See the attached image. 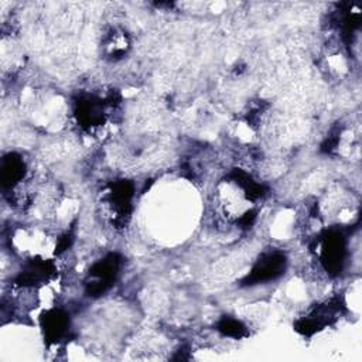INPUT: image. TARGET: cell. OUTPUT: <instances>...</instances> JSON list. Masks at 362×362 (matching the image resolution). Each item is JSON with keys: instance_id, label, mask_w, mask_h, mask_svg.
Segmentation results:
<instances>
[{"instance_id": "obj_1", "label": "cell", "mask_w": 362, "mask_h": 362, "mask_svg": "<svg viewBox=\"0 0 362 362\" xmlns=\"http://www.w3.org/2000/svg\"><path fill=\"white\" fill-rule=\"evenodd\" d=\"M120 266V256L117 253H109L99 262H96L89 269V277L92 279L86 283V291L89 296H100L110 288L116 280Z\"/></svg>"}, {"instance_id": "obj_2", "label": "cell", "mask_w": 362, "mask_h": 362, "mask_svg": "<svg viewBox=\"0 0 362 362\" xmlns=\"http://www.w3.org/2000/svg\"><path fill=\"white\" fill-rule=\"evenodd\" d=\"M286 270V256L281 252H269L259 257L249 274L243 279L245 286H253L277 279Z\"/></svg>"}, {"instance_id": "obj_3", "label": "cell", "mask_w": 362, "mask_h": 362, "mask_svg": "<svg viewBox=\"0 0 362 362\" xmlns=\"http://www.w3.org/2000/svg\"><path fill=\"white\" fill-rule=\"evenodd\" d=\"M345 257V239L341 232L331 230L322 236L321 262L327 272L337 274L342 269Z\"/></svg>"}, {"instance_id": "obj_4", "label": "cell", "mask_w": 362, "mask_h": 362, "mask_svg": "<svg viewBox=\"0 0 362 362\" xmlns=\"http://www.w3.org/2000/svg\"><path fill=\"white\" fill-rule=\"evenodd\" d=\"M41 327L47 342H58L68 331L69 317L62 310H49L41 317Z\"/></svg>"}, {"instance_id": "obj_5", "label": "cell", "mask_w": 362, "mask_h": 362, "mask_svg": "<svg viewBox=\"0 0 362 362\" xmlns=\"http://www.w3.org/2000/svg\"><path fill=\"white\" fill-rule=\"evenodd\" d=\"M75 115L82 127H95L103 123L105 110L100 99L96 98H83L76 102Z\"/></svg>"}, {"instance_id": "obj_6", "label": "cell", "mask_w": 362, "mask_h": 362, "mask_svg": "<svg viewBox=\"0 0 362 362\" xmlns=\"http://www.w3.org/2000/svg\"><path fill=\"white\" fill-rule=\"evenodd\" d=\"M133 197V185L129 181H117L110 185L109 204L116 212L117 221H124L130 214V202Z\"/></svg>"}, {"instance_id": "obj_7", "label": "cell", "mask_w": 362, "mask_h": 362, "mask_svg": "<svg viewBox=\"0 0 362 362\" xmlns=\"http://www.w3.org/2000/svg\"><path fill=\"white\" fill-rule=\"evenodd\" d=\"M54 264L48 260H33L18 274L17 283L20 286H35L45 281L54 273Z\"/></svg>"}, {"instance_id": "obj_8", "label": "cell", "mask_w": 362, "mask_h": 362, "mask_svg": "<svg viewBox=\"0 0 362 362\" xmlns=\"http://www.w3.org/2000/svg\"><path fill=\"white\" fill-rule=\"evenodd\" d=\"M25 173V165L24 161L20 156L10 153L1 160V167H0V177H1V184L4 187H13L21 178L24 177Z\"/></svg>"}, {"instance_id": "obj_9", "label": "cell", "mask_w": 362, "mask_h": 362, "mask_svg": "<svg viewBox=\"0 0 362 362\" xmlns=\"http://www.w3.org/2000/svg\"><path fill=\"white\" fill-rule=\"evenodd\" d=\"M216 329L225 335V337H230V338H242L247 335V329L246 327L235 318L230 317H223L218 324H216Z\"/></svg>"}]
</instances>
